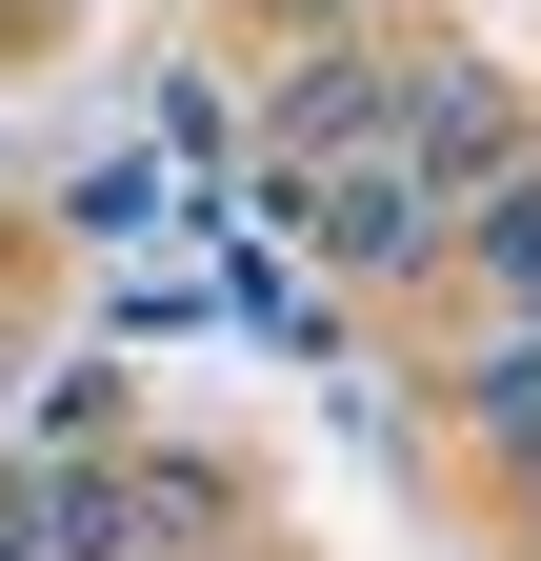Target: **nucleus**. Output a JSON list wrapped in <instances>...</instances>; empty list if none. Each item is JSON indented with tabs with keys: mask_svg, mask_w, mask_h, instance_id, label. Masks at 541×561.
I'll return each instance as SVG.
<instances>
[{
	"mask_svg": "<svg viewBox=\"0 0 541 561\" xmlns=\"http://www.w3.org/2000/svg\"><path fill=\"white\" fill-rule=\"evenodd\" d=\"M482 261H502V301L541 321V181H482Z\"/></svg>",
	"mask_w": 541,
	"mask_h": 561,
	"instance_id": "obj_5",
	"label": "nucleus"
},
{
	"mask_svg": "<svg viewBox=\"0 0 541 561\" xmlns=\"http://www.w3.org/2000/svg\"><path fill=\"white\" fill-rule=\"evenodd\" d=\"M301 21H321V0H301Z\"/></svg>",
	"mask_w": 541,
	"mask_h": 561,
	"instance_id": "obj_7",
	"label": "nucleus"
},
{
	"mask_svg": "<svg viewBox=\"0 0 541 561\" xmlns=\"http://www.w3.org/2000/svg\"><path fill=\"white\" fill-rule=\"evenodd\" d=\"M461 401H482V442H502V461L541 481V321H521V341H502V362H482V381H461Z\"/></svg>",
	"mask_w": 541,
	"mask_h": 561,
	"instance_id": "obj_4",
	"label": "nucleus"
},
{
	"mask_svg": "<svg viewBox=\"0 0 541 561\" xmlns=\"http://www.w3.org/2000/svg\"><path fill=\"white\" fill-rule=\"evenodd\" d=\"M401 140H422L441 181H502V161H521V121H502V81H482V60H441V81L401 101Z\"/></svg>",
	"mask_w": 541,
	"mask_h": 561,
	"instance_id": "obj_2",
	"label": "nucleus"
},
{
	"mask_svg": "<svg viewBox=\"0 0 541 561\" xmlns=\"http://www.w3.org/2000/svg\"><path fill=\"white\" fill-rule=\"evenodd\" d=\"M0 561H41V541H21V522H0Z\"/></svg>",
	"mask_w": 541,
	"mask_h": 561,
	"instance_id": "obj_6",
	"label": "nucleus"
},
{
	"mask_svg": "<svg viewBox=\"0 0 541 561\" xmlns=\"http://www.w3.org/2000/svg\"><path fill=\"white\" fill-rule=\"evenodd\" d=\"M381 140H401V101L361 81V60H301V81H281V161L321 181V161H381Z\"/></svg>",
	"mask_w": 541,
	"mask_h": 561,
	"instance_id": "obj_1",
	"label": "nucleus"
},
{
	"mask_svg": "<svg viewBox=\"0 0 541 561\" xmlns=\"http://www.w3.org/2000/svg\"><path fill=\"white\" fill-rule=\"evenodd\" d=\"M321 241H342V261H422V241H441V181H381V161H321Z\"/></svg>",
	"mask_w": 541,
	"mask_h": 561,
	"instance_id": "obj_3",
	"label": "nucleus"
}]
</instances>
